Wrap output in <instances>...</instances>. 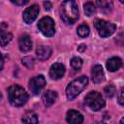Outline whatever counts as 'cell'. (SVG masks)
Instances as JSON below:
<instances>
[{"label":"cell","mask_w":124,"mask_h":124,"mask_svg":"<svg viewBox=\"0 0 124 124\" xmlns=\"http://www.w3.org/2000/svg\"><path fill=\"white\" fill-rule=\"evenodd\" d=\"M115 92H116V89L112 84H109L104 88V93L108 98H112L115 95Z\"/></svg>","instance_id":"obj_22"},{"label":"cell","mask_w":124,"mask_h":124,"mask_svg":"<svg viewBox=\"0 0 124 124\" xmlns=\"http://www.w3.org/2000/svg\"><path fill=\"white\" fill-rule=\"evenodd\" d=\"M46 78H44V76H42V75L36 76L30 79L29 89L33 95H38L44 89V87L46 86Z\"/></svg>","instance_id":"obj_7"},{"label":"cell","mask_w":124,"mask_h":124,"mask_svg":"<svg viewBox=\"0 0 124 124\" xmlns=\"http://www.w3.org/2000/svg\"><path fill=\"white\" fill-rule=\"evenodd\" d=\"M5 26H6L5 22H3L2 23V26H1V36H0V41H1V46H5L8 43H10L11 40H12V38H13L12 34L4 29Z\"/></svg>","instance_id":"obj_17"},{"label":"cell","mask_w":124,"mask_h":124,"mask_svg":"<svg viewBox=\"0 0 124 124\" xmlns=\"http://www.w3.org/2000/svg\"><path fill=\"white\" fill-rule=\"evenodd\" d=\"M88 84V78L86 76L78 77L70 82L66 88V95L68 100H74Z\"/></svg>","instance_id":"obj_3"},{"label":"cell","mask_w":124,"mask_h":124,"mask_svg":"<svg viewBox=\"0 0 124 124\" xmlns=\"http://www.w3.org/2000/svg\"><path fill=\"white\" fill-rule=\"evenodd\" d=\"M39 12H40V8L38 5H32L26 8L25 11L23 12V20L25 21V23L27 24L32 23L37 18Z\"/></svg>","instance_id":"obj_8"},{"label":"cell","mask_w":124,"mask_h":124,"mask_svg":"<svg viewBox=\"0 0 124 124\" xmlns=\"http://www.w3.org/2000/svg\"><path fill=\"white\" fill-rule=\"evenodd\" d=\"M12 3L17 5V6H22V5H25L29 2V0H11Z\"/></svg>","instance_id":"obj_26"},{"label":"cell","mask_w":124,"mask_h":124,"mask_svg":"<svg viewBox=\"0 0 124 124\" xmlns=\"http://www.w3.org/2000/svg\"><path fill=\"white\" fill-rule=\"evenodd\" d=\"M57 93L55 91H52V90H47L44 93L43 97H42V100H43V103L46 107H50L51 105H53L55 103V101L57 100Z\"/></svg>","instance_id":"obj_14"},{"label":"cell","mask_w":124,"mask_h":124,"mask_svg":"<svg viewBox=\"0 0 124 124\" xmlns=\"http://www.w3.org/2000/svg\"><path fill=\"white\" fill-rule=\"evenodd\" d=\"M120 122H121V123H124V118H123V119H121V120H120Z\"/></svg>","instance_id":"obj_29"},{"label":"cell","mask_w":124,"mask_h":124,"mask_svg":"<svg viewBox=\"0 0 124 124\" xmlns=\"http://www.w3.org/2000/svg\"><path fill=\"white\" fill-rule=\"evenodd\" d=\"M95 27L99 33V35L103 38H107L114 33L116 30L115 24L109 21H106L104 19H96L95 20Z\"/></svg>","instance_id":"obj_5"},{"label":"cell","mask_w":124,"mask_h":124,"mask_svg":"<svg viewBox=\"0 0 124 124\" xmlns=\"http://www.w3.org/2000/svg\"><path fill=\"white\" fill-rule=\"evenodd\" d=\"M38 28L43 35L46 37H51L55 34L54 20L49 16H45L38 22Z\"/></svg>","instance_id":"obj_6"},{"label":"cell","mask_w":124,"mask_h":124,"mask_svg":"<svg viewBox=\"0 0 124 124\" xmlns=\"http://www.w3.org/2000/svg\"><path fill=\"white\" fill-rule=\"evenodd\" d=\"M44 6H45V9L47 10V11H49V10L51 9V4H50V2H48V1L44 2Z\"/></svg>","instance_id":"obj_27"},{"label":"cell","mask_w":124,"mask_h":124,"mask_svg":"<svg viewBox=\"0 0 124 124\" xmlns=\"http://www.w3.org/2000/svg\"><path fill=\"white\" fill-rule=\"evenodd\" d=\"M65 66L62 63H54L49 69V76L52 79H59L65 74Z\"/></svg>","instance_id":"obj_9"},{"label":"cell","mask_w":124,"mask_h":124,"mask_svg":"<svg viewBox=\"0 0 124 124\" xmlns=\"http://www.w3.org/2000/svg\"><path fill=\"white\" fill-rule=\"evenodd\" d=\"M119 1H120L121 3H123V4H124V0H119Z\"/></svg>","instance_id":"obj_30"},{"label":"cell","mask_w":124,"mask_h":124,"mask_svg":"<svg viewBox=\"0 0 124 124\" xmlns=\"http://www.w3.org/2000/svg\"><path fill=\"white\" fill-rule=\"evenodd\" d=\"M51 52H52V48L50 46H40L36 49L37 58L39 60H41V61L48 59L50 57V55H51Z\"/></svg>","instance_id":"obj_12"},{"label":"cell","mask_w":124,"mask_h":124,"mask_svg":"<svg viewBox=\"0 0 124 124\" xmlns=\"http://www.w3.org/2000/svg\"><path fill=\"white\" fill-rule=\"evenodd\" d=\"M115 43L120 46H124V32H121L116 36Z\"/></svg>","instance_id":"obj_24"},{"label":"cell","mask_w":124,"mask_h":124,"mask_svg":"<svg viewBox=\"0 0 124 124\" xmlns=\"http://www.w3.org/2000/svg\"><path fill=\"white\" fill-rule=\"evenodd\" d=\"M18 46L22 52H27L32 48V41L28 35H22L18 39Z\"/></svg>","instance_id":"obj_13"},{"label":"cell","mask_w":124,"mask_h":124,"mask_svg":"<svg viewBox=\"0 0 124 124\" xmlns=\"http://www.w3.org/2000/svg\"><path fill=\"white\" fill-rule=\"evenodd\" d=\"M60 16L67 24H74L78 18V9L75 0H64L60 7Z\"/></svg>","instance_id":"obj_1"},{"label":"cell","mask_w":124,"mask_h":124,"mask_svg":"<svg viewBox=\"0 0 124 124\" xmlns=\"http://www.w3.org/2000/svg\"><path fill=\"white\" fill-rule=\"evenodd\" d=\"M78 49L79 51H83V50L86 49V46H85V45H80V46L78 47Z\"/></svg>","instance_id":"obj_28"},{"label":"cell","mask_w":124,"mask_h":124,"mask_svg":"<svg viewBox=\"0 0 124 124\" xmlns=\"http://www.w3.org/2000/svg\"><path fill=\"white\" fill-rule=\"evenodd\" d=\"M71 66L76 71L80 70V68L82 66V60H81V58H79V57H73L71 59Z\"/></svg>","instance_id":"obj_21"},{"label":"cell","mask_w":124,"mask_h":124,"mask_svg":"<svg viewBox=\"0 0 124 124\" xmlns=\"http://www.w3.org/2000/svg\"><path fill=\"white\" fill-rule=\"evenodd\" d=\"M97 6L103 14L108 15L113 8L112 0H97Z\"/></svg>","instance_id":"obj_15"},{"label":"cell","mask_w":124,"mask_h":124,"mask_svg":"<svg viewBox=\"0 0 124 124\" xmlns=\"http://www.w3.org/2000/svg\"><path fill=\"white\" fill-rule=\"evenodd\" d=\"M77 32H78V35L79 37H81V38H85V37H87V36L89 35L90 29H89V27H88L87 24L82 23V24H80V25L78 27Z\"/></svg>","instance_id":"obj_19"},{"label":"cell","mask_w":124,"mask_h":124,"mask_svg":"<svg viewBox=\"0 0 124 124\" xmlns=\"http://www.w3.org/2000/svg\"><path fill=\"white\" fill-rule=\"evenodd\" d=\"M91 78L94 83H101L105 78V74L101 65H95L91 70Z\"/></svg>","instance_id":"obj_11"},{"label":"cell","mask_w":124,"mask_h":124,"mask_svg":"<svg viewBox=\"0 0 124 124\" xmlns=\"http://www.w3.org/2000/svg\"><path fill=\"white\" fill-rule=\"evenodd\" d=\"M118 103L124 107V87H122L118 93Z\"/></svg>","instance_id":"obj_25"},{"label":"cell","mask_w":124,"mask_h":124,"mask_svg":"<svg viewBox=\"0 0 124 124\" xmlns=\"http://www.w3.org/2000/svg\"><path fill=\"white\" fill-rule=\"evenodd\" d=\"M84 102L85 105L93 111H98L101 108H103L105 107V100L103 98V96L101 95V93L97 92V91H91L89 92L85 98H84Z\"/></svg>","instance_id":"obj_4"},{"label":"cell","mask_w":124,"mask_h":124,"mask_svg":"<svg viewBox=\"0 0 124 124\" xmlns=\"http://www.w3.org/2000/svg\"><path fill=\"white\" fill-rule=\"evenodd\" d=\"M66 120L69 123H73V124H79L82 123L83 121V116L82 114L75 109H70L67 111L66 114Z\"/></svg>","instance_id":"obj_10"},{"label":"cell","mask_w":124,"mask_h":124,"mask_svg":"<svg viewBox=\"0 0 124 124\" xmlns=\"http://www.w3.org/2000/svg\"><path fill=\"white\" fill-rule=\"evenodd\" d=\"M83 10H84V13H85V15L87 16H91L96 12V8H95V6H94V4L92 2L85 3L84 6H83Z\"/></svg>","instance_id":"obj_20"},{"label":"cell","mask_w":124,"mask_h":124,"mask_svg":"<svg viewBox=\"0 0 124 124\" xmlns=\"http://www.w3.org/2000/svg\"><path fill=\"white\" fill-rule=\"evenodd\" d=\"M21 121L24 123H38L39 120H38V115L34 111L29 110L25 112V114L22 116Z\"/></svg>","instance_id":"obj_18"},{"label":"cell","mask_w":124,"mask_h":124,"mask_svg":"<svg viewBox=\"0 0 124 124\" xmlns=\"http://www.w3.org/2000/svg\"><path fill=\"white\" fill-rule=\"evenodd\" d=\"M122 66V61L119 57H111L107 61V69L109 72H115Z\"/></svg>","instance_id":"obj_16"},{"label":"cell","mask_w":124,"mask_h":124,"mask_svg":"<svg viewBox=\"0 0 124 124\" xmlns=\"http://www.w3.org/2000/svg\"><path fill=\"white\" fill-rule=\"evenodd\" d=\"M21 62H22V64L25 66V67H27L28 69H33L34 68V58L33 57H31V56H26V57H24V58H22L21 59Z\"/></svg>","instance_id":"obj_23"},{"label":"cell","mask_w":124,"mask_h":124,"mask_svg":"<svg viewBox=\"0 0 124 124\" xmlns=\"http://www.w3.org/2000/svg\"><path fill=\"white\" fill-rule=\"evenodd\" d=\"M8 98L12 106L21 107L28 101V94L19 85H11L8 89Z\"/></svg>","instance_id":"obj_2"}]
</instances>
